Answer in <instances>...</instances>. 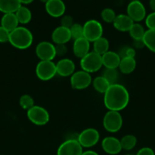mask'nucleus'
<instances>
[{"label": "nucleus", "mask_w": 155, "mask_h": 155, "mask_svg": "<svg viewBox=\"0 0 155 155\" xmlns=\"http://www.w3.org/2000/svg\"><path fill=\"white\" fill-rule=\"evenodd\" d=\"M103 96V103L108 110L121 111L129 103V92L123 85L111 84Z\"/></svg>", "instance_id": "obj_1"}, {"label": "nucleus", "mask_w": 155, "mask_h": 155, "mask_svg": "<svg viewBox=\"0 0 155 155\" xmlns=\"http://www.w3.org/2000/svg\"><path fill=\"white\" fill-rule=\"evenodd\" d=\"M33 40V34L27 27L18 26L16 29L10 32L9 43L18 49H27L31 46Z\"/></svg>", "instance_id": "obj_2"}, {"label": "nucleus", "mask_w": 155, "mask_h": 155, "mask_svg": "<svg viewBox=\"0 0 155 155\" xmlns=\"http://www.w3.org/2000/svg\"><path fill=\"white\" fill-rule=\"evenodd\" d=\"M80 66L81 70L91 74L98 71L103 66L102 56L92 51L88 52L80 60Z\"/></svg>", "instance_id": "obj_3"}, {"label": "nucleus", "mask_w": 155, "mask_h": 155, "mask_svg": "<svg viewBox=\"0 0 155 155\" xmlns=\"http://www.w3.org/2000/svg\"><path fill=\"white\" fill-rule=\"evenodd\" d=\"M123 124V119L119 111L108 110L103 119V125L105 130L111 133H117L121 130Z\"/></svg>", "instance_id": "obj_4"}, {"label": "nucleus", "mask_w": 155, "mask_h": 155, "mask_svg": "<svg viewBox=\"0 0 155 155\" xmlns=\"http://www.w3.org/2000/svg\"><path fill=\"white\" fill-rule=\"evenodd\" d=\"M35 73L39 80L48 81L56 75V64L53 61H40L36 66Z\"/></svg>", "instance_id": "obj_5"}, {"label": "nucleus", "mask_w": 155, "mask_h": 155, "mask_svg": "<svg viewBox=\"0 0 155 155\" xmlns=\"http://www.w3.org/2000/svg\"><path fill=\"white\" fill-rule=\"evenodd\" d=\"M84 37L90 42H94L97 39L103 36V28L98 21L94 19L88 20L84 24Z\"/></svg>", "instance_id": "obj_6"}, {"label": "nucleus", "mask_w": 155, "mask_h": 155, "mask_svg": "<svg viewBox=\"0 0 155 155\" xmlns=\"http://www.w3.org/2000/svg\"><path fill=\"white\" fill-rule=\"evenodd\" d=\"M27 117L32 124L36 126H44L50 121V114L44 107L34 105L27 110Z\"/></svg>", "instance_id": "obj_7"}, {"label": "nucleus", "mask_w": 155, "mask_h": 155, "mask_svg": "<svg viewBox=\"0 0 155 155\" xmlns=\"http://www.w3.org/2000/svg\"><path fill=\"white\" fill-rule=\"evenodd\" d=\"M92 77L91 74L81 70L75 71L70 77V84L72 89L76 90H82L89 87L92 83Z\"/></svg>", "instance_id": "obj_8"}, {"label": "nucleus", "mask_w": 155, "mask_h": 155, "mask_svg": "<svg viewBox=\"0 0 155 155\" xmlns=\"http://www.w3.org/2000/svg\"><path fill=\"white\" fill-rule=\"evenodd\" d=\"M100 140V133L94 128H87L78 135V141L82 148H89L97 145Z\"/></svg>", "instance_id": "obj_9"}, {"label": "nucleus", "mask_w": 155, "mask_h": 155, "mask_svg": "<svg viewBox=\"0 0 155 155\" xmlns=\"http://www.w3.org/2000/svg\"><path fill=\"white\" fill-rule=\"evenodd\" d=\"M126 15L135 23H139L146 18V8L139 0L129 2L126 8Z\"/></svg>", "instance_id": "obj_10"}, {"label": "nucleus", "mask_w": 155, "mask_h": 155, "mask_svg": "<svg viewBox=\"0 0 155 155\" xmlns=\"http://www.w3.org/2000/svg\"><path fill=\"white\" fill-rule=\"evenodd\" d=\"M35 52L40 61H53L56 56L55 44L48 41L39 42L35 48Z\"/></svg>", "instance_id": "obj_11"}, {"label": "nucleus", "mask_w": 155, "mask_h": 155, "mask_svg": "<svg viewBox=\"0 0 155 155\" xmlns=\"http://www.w3.org/2000/svg\"><path fill=\"white\" fill-rule=\"evenodd\" d=\"M83 148L77 139H67L59 146L57 155H81Z\"/></svg>", "instance_id": "obj_12"}, {"label": "nucleus", "mask_w": 155, "mask_h": 155, "mask_svg": "<svg viewBox=\"0 0 155 155\" xmlns=\"http://www.w3.org/2000/svg\"><path fill=\"white\" fill-rule=\"evenodd\" d=\"M101 147L104 152L110 155L118 154L122 150L120 140L113 136H107L102 140Z\"/></svg>", "instance_id": "obj_13"}, {"label": "nucleus", "mask_w": 155, "mask_h": 155, "mask_svg": "<svg viewBox=\"0 0 155 155\" xmlns=\"http://www.w3.org/2000/svg\"><path fill=\"white\" fill-rule=\"evenodd\" d=\"M65 5L62 0H49L45 3V9L53 18H60L65 15Z\"/></svg>", "instance_id": "obj_14"}, {"label": "nucleus", "mask_w": 155, "mask_h": 155, "mask_svg": "<svg viewBox=\"0 0 155 155\" xmlns=\"http://www.w3.org/2000/svg\"><path fill=\"white\" fill-rule=\"evenodd\" d=\"M56 74L60 77H71L75 72V64L69 58H62L56 64Z\"/></svg>", "instance_id": "obj_15"}, {"label": "nucleus", "mask_w": 155, "mask_h": 155, "mask_svg": "<svg viewBox=\"0 0 155 155\" xmlns=\"http://www.w3.org/2000/svg\"><path fill=\"white\" fill-rule=\"evenodd\" d=\"M51 38L55 45L66 44L71 39L70 30L62 26L57 27L52 33Z\"/></svg>", "instance_id": "obj_16"}, {"label": "nucleus", "mask_w": 155, "mask_h": 155, "mask_svg": "<svg viewBox=\"0 0 155 155\" xmlns=\"http://www.w3.org/2000/svg\"><path fill=\"white\" fill-rule=\"evenodd\" d=\"M72 48L73 53L74 55L81 59L91 51H90L91 42L84 37L79 38V39L74 40Z\"/></svg>", "instance_id": "obj_17"}, {"label": "nucleus", "mask_w": 155, "mask_h": 155, "mask_svg": "<svg viewBox=\"0 0 155 155\" xmlns=\"http://www.w3.org/2000/svg\"><path fill=\"white\" fill-rule=\"evenodd\" d=\"M134 23L135 22L127 15L120 14V15H116L112 24H113L114 28L118 31L129 32Z\"/></svg>", "instance_id": "obj_18"}, {"label": "nucleus", "mask_w": 155, "mask_h": 155, "mask_svg": "<svg viewBox=\"0 0 155 155\" xmlns=\"http://www.w3.org/2000/svg\"><path fill=\"white\" fill-rule=\"evenodd\" d=\"M120 58L119 53L112 51H108L102 55V63L105 68L117 69L119 64Z\"/></svg>", "instance_id": "obj_19"}, {"label": "nucleus", "mask_w": 155, "mask_h": 155, "mask_svg": "<svg viewBox=\"0 0 155 155\" xmlns=\"http://www.w3.org/2000/svg\"><path fill=\"white\" fill-rule=\"evenodd\" d=\"M19 22L15 13L4 14L1 19V26L9 32H12L18 27Z\"/></svg>", "instance_id": "obj_20"}, {"label": "nucleus", "mask_w": 155, "mask_h": 155, "mask_svg": "<svg viewBox=\"0 0 155 155\" xmlns=\"http://www.w3.org/2000/svg\"><path fill=\"white\" fill-rule=\"evenodd\" d=\"M136 60L135 58L126 57L121 58L119 64V70L123 74H130L136 68Z\"/></svg>", "instance_id": "obj_21"}, {"label": "nucleus", "mask_w": 155, "mask_h": 155, "mask_svg": "<svg viewBox=\"0 0 155 155\" xmlns=\"http://www.w3.org/2000/svg\"><path fill=\"white\" fill-rule=\"evenodd\" d=\"M21 5L20 0H0V12L3 14L15 13Z\"/></svg>", "instance_id": "obj_22"}, {"label": "nucleus", "mask_w": 155, "mask_h": 155, "mask_svg": "<svg viewBox=\"0 0 155 155\" xmlns=\"http://www.w3.org/2000/svg\"><path fill=\"white\" fill-rule=\"evenodd\" d=\"M109 42L106 37L101 36L93 42V51L97 54L103 55L104 53L109 51Z\"/></svg>", "instance_id": "obj_23"}, {"label": "nucleus", "mask_w": 155, "mask_h": 155, "mask_svg": "<svg viewBox=\"0 0 155 155\" xmlns=\"http://www.w3.org/2000/svg\"><path fill=\"white\" fill-rule=\"evenodd\" d=\"M19 24H27L31 21L32 19V13L30 9L24 5H21L19 8L15 12Z\"/></svg>", "instance_id": "obj_24"}, {"label": "nucleus", "mask_w": 155, "mask_h": 155, "mask_svg": "<svg viewBox=\"0 0 155 155\" xmlns=\"http://www.w3.org/2000/svg\"><path fill=\"white\" fill-rule=\"evenodd\" d=\"M92 85L95 91H97L99 93L104 94L109 87L110 84L109 82L103 77V76H99L94 78L92 80Z\"/></svg>", "instance_id": "obj_25"}, {"label": "nucleus", "mask_w": 155, "mask_h": 155, "mask_svg": "<svg viewBox=\"0 0 155 155\" xmlns=\"http://www.w3.org/2000/svg\"><path fill=\"white\" fill-rule=\"evenodd\" d=\"M142 39L146 48L155 53V30H145Z\"/></svg>", "instance_id": "obj_26"}, {"label": "nucleus", "mask_w": 155, "mask_h": 155, "mask_svg": "<svg viewBox=\"0 0 155 155\" xmlns=\"http://www.w3.org/2000/svg\"><path fill=\"white\" fill-rule=\"evenodd\" d=\"M122 148L126 151L132 150L137 145V138L134 135L128 134L122 136L120 139Z\"/></svg>", "instance_id": "obj_27"}, {"label": "nucleus", "mask_w": 155, "mask_h": 155, "mask_svg": "<svg viewBox=\"0 0 155 155\" xmlns=\"http://www.w3.org/2000/svg\"><path fill=\"white\" fill-rule=\"evenodd\" d=\"M129 35L133 39H142L144 36L145 30L144 27L139 23H134L133 25L130 28L129 31Z\"/></svg>", "instance_id": "obj_28"}, {"label": "nucleus", "mask_w": 155, "mask_h": 155, "mask_svg": "<svg viewBox=\"0 0 155 155\" xmlns=\"http://www.w3.org/2000/svg\"><path fill=\"white\" fill-rule=\"evenodd\" d=\"M103 77L109 83V84H115L116 83L119 77V72L117 69H110V68H105L103 74Z\"/></svg>", "instance_id": "obj_29"}, {"label": "nucleus", "mask_w": 155, "mask_h": 155, "mask_svg": "<svg viewBox=\"0 0 155 155\" xmlns=\"http://www.w3.org/2000/svg\"><path fill=\"white\" fill-rule=\"evenodd\" d=\"M19 104L21 108L27 110L35 105L34 99L31 95H28V94H24V95H21V98H20Z\"/></svg>", "instance_id": "obj_30"}, {"label": "nucleus", "mask_w": 155, "mask_h": 155, "mask_svg": "<svg viewBox=\"0 0 155 155\" xmlns=\"http://www.w3.org/2000/svg\"><path fill=\"white\" fill-rule=\"evenodd\" d=\"M70 33H71V39L74 40L79 39V38L84 37V30L83 25L78 23H74L72 26L69 28Z\"/></svg>", "instance_id": "obj_31"}, {"label": "nucleus", "mask_w": 155, "mask_h": 155, "mask_svg": "<svg viewBox=\"0 0 155 155\" xmlns=\"http://www.w3.org/2000/svg\"><path fill=\"white\" fill-rule=\"evenodd\" d=\"M102 20L106 23H113L116 15L113 9L110 8H106L103 9L100 14Z\"/></svg>", "instance_id": "obj_32"}, {"label": "nucleus", "mask_w": 155, "mask_h": 155, "mask_svg": "<svg viewBox=\"0 0 155 155\" xmlns=\"http://www.w3.org/2000/svg\"><path fill=\"white\" fill-rule=\"evenodd\" d=\"M119 54L121 58L126 57L135 58V54H136V51L133 47H124L120 50Z\"/></svg>", "instance_id": "obj_33"}, {"label": "nucleus", "mask_w": 155, "mask_h": 155, "mask_svg": "<svg viewBox=\"0 0 155 155\" xmlns=\"http://www.w3.org/2000/svg\"><path fill=\"white\" fill-rule=\"evenodd\" d=\"M144 20L148 30H155V12H152L147 15Z\"/></svg>", "instance_id": "obj_34"}, {"label": "nucleus", "mask_w": 155, "mask_h": 155, "mask_svg": "<svg viewBox=\"0 0 155 155\" xmlns=\"http://www.w3.org/2000/svg\"><path fill=\"white\" fill-rule=\"evenodd\" d=\"M73 24H74V21H73L72 17L70 16V15H65L62 17V19H61V26L69 29Z\"/></svg>", "instance_id": "obj_35"}, {"label": "nucleus", "mask_w": 155, "mask_h": 155, "mask_svg": "<svg viewBox=\"0 0 155 155\" xmlns=\"http://www.w3.org/2000/svg\"><path fill=\"white\" fill-rule=\"evenodd\" d=\"M9 35H10V32L0 26V42L1 43L9 42Z\"/></svg>", "instance_id": "obj_36"}, {"label": "nucleus", "mask_w": 155, "mask_h": 155, "mask_svg": "<svg viewBox=\"0 0 155 155\" xmlns=\"http://www.w3.org/2000/svg\"><path fill=\"white\" fill-rule=\"evenodd\" d=\"M56 47V56H63L68 51L65 44H59V45H55Z\"/></svg>", "instance_id": "obj_37"}, {"label": "nucleus", "mask_w": 155, "mask_h": 155, "mask_svg": "<svg viewBox=\"0 0 155 155\" xmlns=\"http://www.w3.org/2000/svg\"><path fill=\"white\" fill-rule=\"evenodd\" d=\"M136 155H155V153L152 148H148V147H144L138 150Z\"/></svg>", "instance_id": "obj_38"}, {"label": "nucleus", "mask_w": 155, "mask_h": 155, "mask_svg": "<svg viewBox=\"0 0 155 155\" xmlns=\"http://www.w3.org/2000/svg\"><path fill=\"white\" fill-rule=\"evenodd\" d=\"M145 45H144V41L142 39H133V48H138V49H141V48H144Z\"/></svg>", "instance_id": "obj_39"}, {"label": "nucleus", "mask_w": 155, "mask_h": 155, "mask_svg": "<svg viewBox=\"0 0 155 155\" xmlns=\"http://www.w3.org/2000/svg\"><path fill=\"white\" fill-rule=\"evenodd\" d=\"M81 155H99V154L98 153H97L94 151H92V150H88V151H83Z\"/></svg>", "instance_id": "obj_40"}, {"label": "nucleus", "mask_w": 155, "mask_h": 155, "mask_svg": "<svg viewBox=\"0 0 155 155\" xmlns=\"http://www.w3.org/2000/svg\"><path fill=\"white\" fill-rule=\"evenodd\" d=\"M149 5H150V9L153 12H155V0H150L149 1Z\"/></svg>", "instance_id": "obj_41"}, {"label": "nucleus", "mask_w": 155, "mask_h": 155, "mask_svg": "<svg viewBox=\"0 0 155 155\" xmlns=\"http://www.w3.org/2000/svg\"><path fill=\"white\" fill-rule=\"evenodd\" d=\"M22 5H28L30 4L31 2H33L34 0H20Z\"/></svg>", "instance_id": "obj_42"}, {"label": "nucleus", "mask_w": 155, "mask_h": 155, "mask_svg": "<svg viewBox=\"0 0 155 155\" xmlns=\"http://www.w3.org/2000/svg\"><path fill=\"white\" fill-rule=\"evenodd\" d=\"M40 1L42 2H43V3H46L49 0H40Z\"/></svg>", "instance_id": "obj_43"}, {"label": "nucleus", "mask_w": 155, "mask_h": 155, "mask_svg": "<svg viewBox=\"0 0 155 155\" xmlns=\"http://www.w3.org/2000/svg\"><path fill=\"white\" fill-rule=\"evenodd\" d=\"M125 155H132V154H125Z\"/></svg>", "instance_id": "obj_44"}, {"label": "nucleus", "mask_w": 155, "mask_h": 155, "mask_svg": "<svg viewBox=\"0 0 155 155\" xmlns=\"http://www.w3.org/2000/svg\"><path fill=\"white\" fill-rule=\"evenodd\" d=\"M131 1H133V0H130V2H131Z\"/></svg>", "instance_id": "obj_45"}]
</instances>
